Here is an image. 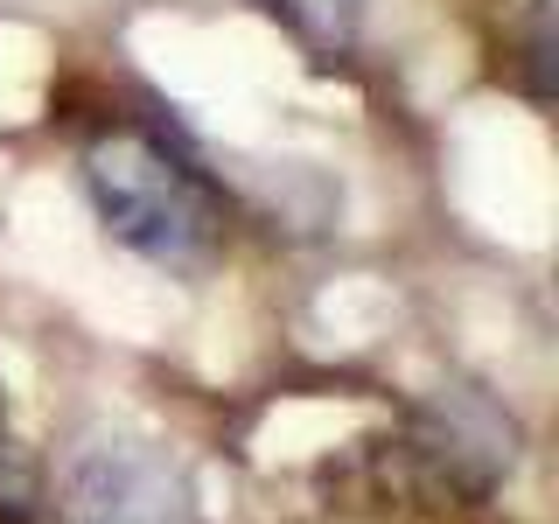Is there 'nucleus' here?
<instances>
[{
  "label": "nucleus",
  "mask_w": 559,
  "mask_h": 524,
  "mask_svg": "<svg viewBox=\"0 0 559 524\" xmlns=\"http://www.w3.org/2000/svg\"><path fill=\"white\" fill-rule=\"evenodd\" d=\"M84 189H92L98 224L147 266L189 273L217 252V203L197 182L182 154H168L154 133H105L84 147Z\"/></svg>",
  "instance_id": "obj_1"
},
{
  "label": "nucleus",
  "mask_w": 559,
  "mask_h": 524,
  "mask_svg": "<svg viewBox=\"0 0 559 524\" xmlns=\"http://www.w3.org/2000/svg\"><path fill=\"white\" fill-rule=\"evenodd\" d=\"M57 517L63 524H203L197 489L140 433H84L63 454L57 476Z\"/></svg>",
  "instance_id": "obj_2"
},
{
  "label": "nucleus",
  "mask_w": 559,
  "mask_h": 524,
  "mask_svg": "<svg viewBox=\"0 0 559 524\" xmlns=\"http://www.w3.org/2000/svg\"><path fill=\"white\" fill-rule=\"evenodd\" d=\"M266 8L301 35L308 49L336 57V49H349L364 35V8H371V0H266Z\"/></svg>",
  "instance_id": "obj_3"
},
{
  "label": "nucleus",
  "mask_w": 559,
  "mask_h": 524,
  "mask_svg": "<svg viewBox=\"0 0 559 524\" xmlns=\"http://www.w3.org/2000/svg\"><path fill=\"white\" fill-rule=\"evenodd\" d=\"M43 517V476H35V454L22 448L14 419L0 413V524H35Z\"/></svg>",
  "instance_id": "obj_4"
}]
</instances>
